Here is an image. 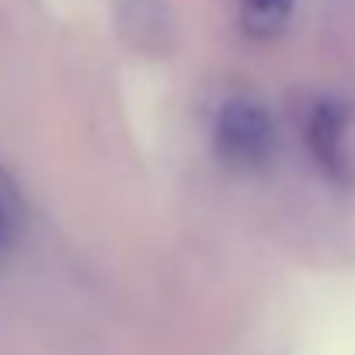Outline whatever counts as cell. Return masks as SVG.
I'll use <instances>...</instances> for the list:
<instances>
[{"mask_svg":"<svg viewBox=\"0 0 355 355\" xmlns=\"http://www.w3.org/2000/svg\"><path fill=\"white\" fill-rule=\"evenodd\" d=\"M216 153L230 167H258L275 153V122L261 105L227 101L216 119Z\"/></svg>","mask_w":355,"mask_h":355,"instance_id":"1","label":"cell"},{"mask_svg":"<svg viewBox=\"0 0 355 355\" xmlns=\"http://www.w3.org/2000/svg\"><path fill=\"white\" fill-rule=\"evenodd\" d=\"M348 122H352L348 105H341L338 98H320V101H313L306 125H303V139H306L313 164L338 185H348V178H352Z\"/></svg>","mask_w":355,"mask_h":355,"instance_id":"2","label":"cell"},{"mask_svg":"<svg viewBox=\"0 0 355 355\" xmlns=\"http://www.w3.org/2000/svg\"><path fill=\"white\" fill-rule=\"evenodd\" d=\"M293 0H241V15H244V28L254 39H272L282 32V25L289 21Z\"/></svg>","mask_w":355,"mask_h":355,"instance_id":"3","label":"cell"},{"mask_svg":"<svg viewBox=\"0 0 355 355\" xmlns=\"http://www.w3.org/2000/svg\"><path fill=\"white\" fill-rule=\"evenodd\" d=\"M11 230H15V216H11V202L4 196V189H0V248H4L11 241Z\"/></svg>","mask_w":355,"mask_h":355,"instance_id":"4","label":"cell"}]
</instances>
